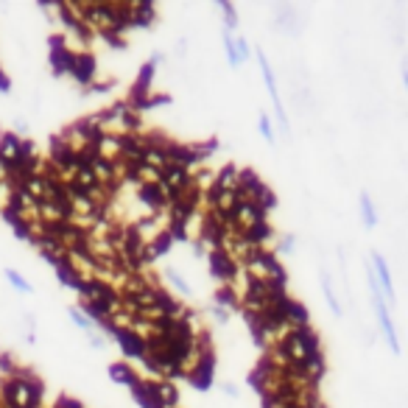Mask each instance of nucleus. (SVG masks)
Returning a JSON list of instances; mask_svg holds the SVG:
<instances>
[{"mask_svg":"<svg viewBox=\"0 0 408 408\" xmlns=\"http://www.w3.org/2000/svg\"><path fill=\"white\" fill-rule=\"evenodd\" d=\"M3 408H42V383L34 372H22L14 366L11 377L0 386Z\"/></svg>","mask_w":408,"mask_h":408,"instance_id":"1","label":"nucleus"},{"mask_svg":"<svg viewBox=\"0 0 408 408\" xmlns=\"http://www.w3.org/2000/svg\"><path fill=\"white\" fill-rule=\"evenodd\" d=\"M282 349H285V355L291 358V363H305V360L321 355L319 335L313 333L310 324H305V327H293V330L282 338Z\"/></svg>","mask_w":408,"mask_h":408,"instance_id":"2","label":"nucleus"},{"mask_svg":"<svg viewBox=\"0 0 408 408\" xmlns=\"http://www.w3.org/2000/svg\"><path fill=\"white\" fill-rule=\"evenodd\" d=\"M369 293H372V310H374V316H377V324H380V333L386 335V344H388V349L394 352V355H400V333H397V324H394V319H391V307L383 302V293H380V288H377V282H374V277L369 274Z\"/></svg>","mask_w":408,"mask_h":408,"instance_id":"3","label":"nucleus"},{"mask_svg":"<svg viewBox=\"0 0 408 408\" xmlns=\"http://www.w3.org/2000/svg\"><path fill=\"white\" fill-rule=\"evenodd\" d=\"M257 64H260V73H263V81H265V89L271 95V103H274V112H277V120H279V129L282 134L291 131V123H288V115H285V106H282V98H279V89H277V81H274V70L268 64V56L263 50H257Z\"/></svg>","mask_w":408,"mask_h":408,"instance_id":"4","label":"nucleus"},{"mask_svg":"<svg viewBox=\"0 0 408 408\" xmlns=\"http://www.w3.org/2000/svg\"><path fill=\"white\" fill-rule=\"evenodd\" d=\"M184 380H187L193 388H198V391H207V388L215 383V352H212V347H207V349L201 352V360L184 374Z\"/></svg>","mask_w":408,"mask_h":408,"instance_id":"5","label":"nucleus"},{"mask_svg":"<svg viewBox=\"0 0 408 408\" xmlns=\"http://www.w3.org/2000/svg\"><path fill=\"white\" fill-rule=\"evenodd\" d=\"M383 293V302L391 307L397 305V291H394V279H391V268H388V260L380 254V252H372V271H369Z\"/></svg>","mask_w":408,"mask_h":408,"instance_id":"6","label":"nucleus"},{"mask_svg":"<svg viewBox=\"0 0 408 408\" xmlns=\"http://www.w3.org/2000/svg\"><path fill=\"white\" fill-rule=\"evenodd\" d=\"M162 61V53H151V59L140 67V73H137V81H134V87H131V95L126 98L129 103L131 101H143L145 95H148V89H151V81H154V73H156V64Z\"/></svg>","mask_w":408,"mask_h":408,"instance_id":"7","label":"nucleus"},{"mask_svg":"<svg viewBox=\"0 0 408 408\" xmlns=\"http://www.w3.org/2000/svg\"><path fill=\"white\" fill-rule=\"evenodd\" d=\"M207 268H210V274H212L221 285H226V282L240 271V265H238L232 257H226L224 252H210V254H207Z\"/></svg>","mask_w":408,"mask_h":408,"instance_id":"8","label":"nucleus"},{"mask_svg":"<svg viewBox=\"0 0 408 408\" xmlns=\"http://www.w3.org/2000/svg\"><path fill=\"white\" fill-rule=\"evenodd\" d=\"M75 53L64 48V36H50V67L56 75H67L73 70Z\"/></svg>","mask_w":408,"mask_h":408,"instance_id":"9","label":"nucleus"},{"mask_svg":"<svg viewBox=\"0 0 408 408\" xmlns=\"http://www.w3.org/2000/svg\"><path fill=\"white\" fill-rule=\"evenodd\" d=\"M95 70H98V61H95V56L89 50L75 53V61H73V70H70V75L75 78V84H81L87 89L95 81Z\"/></svg>","mask_w":408,"mask_h":408,"instance_id":"10","label":"nucleus"},{"mask_svg":"<svg viewBox=\"0 0 408 408\" xmlns=\"http://www.w3.org/2000/svg\"><path fill=\"white\" fill-rule=\"evenodd\" d=\"M131 400H134L140 408H162L159 400H156V391H154V380H145V377H140V380L131 386Z\"/></svg>","mask_w":408,"mask_h":408,"instance_id":"11","label":"nucleus"},{"mask_svg":"<svg viewBox=\"0 0 408 408\" xmlns=\"http://www.w3.org/2000/svg\"><path fill=\"white\" fill-rule=\"evenodd\" d=\"M95 156L106 159V162H117L120 159V137L115 134H101L95 140Z\"/></svg>","mask_w":408,"mask_h":408,"instance_id":"12","label":"nucleus"},{"mask_svg":"<svg viewBox=\"0 0 408 408\" xmlns=\"http://www.w3.org/2000/svg\"><path fill=\"white\" fill-rule=\"evenodd\" d=\"M162 277L168 279V285L179 293V296H187V299H193V285L184 279V274L179 271V268H173V265H165L162 268Z\"/></svg>","mask_w":408,"mask_h":408,"instance_id":"13","label":"nucleus"},{"mask_svg":"<svg viewBox=\"0 0 408 408\" xmlns=\"http://www.w3.org/2000/svg\"><path fill=\"white\" fill-rule=\"evenodd\" d=\"M109 377H112V383H117V386H134L137 380H140V374H137V369H131L126 360H115L112 366H109Z\"/></svg>","mask_w":408,"mask_h":408,"instance_id":"14","label":"nucleus"},{"mask_svg":"<svg viewBox=\"0 0 408 408\" xmlns=\"http://www.w3.org/2000/svg\"><path fill=\"white\" fill-rule=\"evenodd\" d=\"M154 391H156V400H159L162 408H176L179 405V391H176L173 380H154Z\"/></svg>","mask_w":408,"mask_h":408,"instance_id":"15","label":"nucleus"},{"mask_svg":"<svg viewBox=\"0 0 408 408\" xmlns=\"http://www.w3.org/2000/svg\"><path fill=\"white\" fill-rule=\"evenodd\" d=\"M358 210H360V221H363L366 229H374L380 224V215L374 210V201H372V196L366 190H360V196H358Z\"/></svg>","mask_w":408,"mask_h":408,"instance_id":"16","label":"nucleus"},{"mask_svg":"<svg viewBox=\"0 0 408 408\" xmlns=\"http://www.w3.org/2000/svg\"><path fill=\"white\" fill-rule=\"evenodd\" d=\"M53 271H56V277H59V282H61L64 288H70V291H75V293L81 291V277L73 271V265H70L64 257H61V260L53 265Z\"/></svg>","mask_w":408,"mask_h":408,"instance_id":"17","label":"nucleus"},{"mask_svg":"<svg viewBox=\"0 0 408 408\" xmlns=\"http://www.w3.org/2000/svg\"><path fill=\"white\" fill-rule=\"evenodd\" d=\"M154 17H156V11H154V3H148V0L131 3V25H140V28H145V25H151V22H154Z\"/></svg>","mask_w":408,"mask_h":408,"instance_id":"18","label":"nucleus"},{"mask_svg":"<svg viewBox=\"0 0 408 408\" xmlns=\"http://www.w3.org/2000/svg\"><path fill=\"white\" fill-rule=\"evenodd\" d=\"M238 165H224V168H218L215 170V187H221V190H235V184H238Z\"/></svg>","mask_w":408,"mask_h":408,"instance_id":"19","label":"nucleus"},{"mask_svg":"<svg viewBox=\"0 0 408 408\" xmlns=\"http://www.w3.org/2000/svg\"><path fill=\"white\" fill-rule=\"evenodd\" d=\"M321 291H324V299H327L330 313H333V316H341L344 307H341V302H338V296H335V288H333V282H330L327 274H321Z\"/></svg>","mask_w":408,"mask_h":408,"instance_id":"20","label":"nucleus"},{"mask_svg":"<svg viewBox=\"0 0 408 408\" xmlns=\"http://www.w3.org/2000/svg\"><path fill=\"white\" fill-rule=\"evenodd\" d=\"M215 305L218 307H226V310H240V299L235 296V291L229 285H221L215 291Z\"/></svg>","mask_w":408,"mask_h":408,"instance_id":"21","label":"nucleus"},{"mask_svg":"<svg viewBox=\"0 0 408 408\" xmlns=\"http://www.w3.org/2000/svg\"><path fill=\"white\" fill-rule=\"evenodd\" d=\"M6 282H8L17 293H34V285H31L17 268H6Z\"/></svg>","mask_w":408,"mask_h":408,"instance_id":"22","label":"nucleus"},{"mask_svg":"<svg viewBox=\"0 0 408 408\" xmlns=\"http://www.w3.org/2000/svg\"><path fill=\"white\" fill-rule=\"evenodd\" d=\"M67 316H70V321H73V324H75L81 333H89V330H95V324H92V321L84 316V310H81L78 305H70V307H67Z\"/></svg>","mask_w":408,"mask_h":408,"instance_id":"23","label":"nucleus"},{"mask_svg":"<svg viewBox=\"0 0 408 408\" xmlns=\"http://www.w3.org/2000/svg\"><path fill=\"white\" fill-rule=\"evenodd\" d=\"M218 8H221V17H224L226 31H229V34H235V28H238V8H235L232 3H226V0H221V3H218Z\"/></svg>","mask_w":408,"mask_h":408,"instance_id":"24","label":"nucleus"},{"mask_svg":"<svg viewBox=\"0 0 408 408\" xmlns=\"http://www.w3.org/2000/svg\"><path fill=\"white\" fill-rule=\"evenodd\" d=\"M224 50H226V61H229V67H240V59H238V50H235V34H229V31H224Z\"/></svg>","mask_w":408,"mask_h":408,"instance_id":"25","label":"nucleus"},{"mask_svg":"<svg viewBox=\"0 0 408 408\" xmlns=\"http://www.w3.org/2000/svg\"><path fill=\"white\" fill-rule=\"evenodd\" d=\"M148 246H151V252H154L156 257H162V254H168V252H170L173 240H170V235H168V232H162V235H156V238H154Z\"/></svg>","mask_w":408,"mask_h":408,"instance_id":"26","label":"nucleus"},{"mask_svg":"<svg viewBox=\"0 0 408 408\" xmlns=\"http://www.w3.org/2000/svg\"><path fill=\"white\" fill-rule=\"evenodd\" d=\"M257 131H260V137H263L265 143H274V140H277V134H274V126H271V117H268L265 112L257 117Z\"/></svg>","mask_w":408,"mask_h":408,"instance_id":"27","label":"nucleus"},{"mask_svg":"<svg viewBox=\"0 0 408 408\" xmlns=\"http://www.w3.org/2000/svg\"><path fill=\"white\" fill-rule=\"evenodd\" d=\"M87 335V341H89V347L92 349H106V344H109V338L95 327V330H89V333H84Z\"/></svg>","mask_w":408,"mask_h":408,"instance_id":"28","label":"nucleus"},{"mask_svg":"<svg viewBox=\"0 0 408 408\" xmlns=\"http://www.w3.org/2000/svg\"><path fill=\"white\" fill-rule=\"evenodd\" d=\"M235 50H238V59H240V64L252 59V48H249V42H246L243 36H238V34H235Z\"/></svg>","mask_w":408,"mask_h":408,"instance_id":"29","label":"nucleus"},{"mask_svg":"<svg viewBox=\"0 0 408 408\" xmlns=\"http://www.w3.org/2000/svg\"><path fill=\"white\" fill-rule=\"evenodd\" d=\"M112 87H115V81L109 78V81H92L89 87H87V92H92V95H106V92H112Z\"/></svg>","mask_w":408,"mask_h":408,"instance_id":"30","label":"nucleus"},{"mask_svg":"<svg viewBox=\"0 0 408 408\" xmlns=\"http://www.w3.org/2000/svg\"><path fill=\"white\" fill-rule=\"evenodd\" d=\"M293 246H296V235H285V238H279V240L274 243V252H277V254H288Z\"/></svg>","mask_w":408,"mask_h":408,"instance_id":"31","label":"nucleus"},{"mask_svg":"<svg viewBox=\"0 0 408 408\" xmlns=\"http://www.w3.org/2000/svg\"><path fill=\"white\" fill-rule=\"evenodd\" d=\"M207 313H210V316H212L218 324H226V321H229V316H232V310H226V307H218V305H212Z\"/></svg>","mask_w":408,"mask_h":408,"instance_id":"32","label":"nucleus"},{"mask_svg":"<svg viewBox=\"0 0 408 408\" xmlns=\"http://www.w3.org/2000/svg\"><path fill=\"white\" fill-rule=\"evenodd\" d=\"M190 249H193L196 260H204V257H207V249H204V243H201V240H190Z\"/></svg>","mask_w":408,"mask_h":408,"instance_id":"33","label":"nucleus"},{"mask_svg":"<svg viewBox=\"0 0 408 408\" xmlns=\"http://www.w3.org/2000/svg\"><path fill=\"white\" fill-rule=\"evenodd\" d=\"M8 92H11V78L0 70V95H8Z\"/></svg>","mask_w":408,"mask_h":408,"instance_id":"34","label":"nucleus"},{"mask_svg":"<svg viewBox=\"0 0 408 408\" xmlns=\"http://www.w3.org/2000/svg\"><path fill=\"white\" fill-rule=\"evenodd\" d=\"M221 388H224V394H226V397H232V400H238V397H240V391H238V386H235V383H224Z\"/></svg>","mask_w":408,"mask_h":408,"instance_id":"35","label":"nucleus"},{"mask_svg":"<svg viewBox=\"0 0 408 408\" xmlns=\"http://www.w3.org/2000/svg\"><path fill=\"white\" fill-rule=\"evenodd\" d=\"M14 129H17V131H22V134H25V131H28V123H25V120H22V117H17V120H14ZM17 131H14V134H17Z\"/></svg>","mask_w":408,"mask_h":408,"instance_id":"36","label":"nucleus"},{"mask_svg":"<svg viewBox=\"0 0 408 408\" xmlns=\"http://www.w3.org/2000/svg\"><path fill=\"white\" fill-rule=\"evenodd\" d=\"M0 179H6V168H3V162H0Z\"/></svg>","mask_w":408,"mask_h":408,"instance_id":"37","label":"nucleus"}]
</instances>
